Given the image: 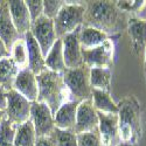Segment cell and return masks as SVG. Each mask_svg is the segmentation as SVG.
Masks as SVG:
<instances>
[{
    "instance_id": "44dd1931",
    "label": "cell",
    "mask_w": 146,
    "mask_h": 146,
    "mask_svg": "<svg viewBox=\"0 0 146 146\" xmlns=\"http://www.w3.org/2000/svg\"><path fill=\"white\" fill-rule=\"evenodd\" d=\"M106 39H109V36L96 28L82 26L80 29V43L82 50L92 49V48L102 44Z\"/></svg>"
},
{
    "instance_id": "5b68a950",
    "label": "cell",
    "mask_w": 146,
    "mask_h": 146,
    "mask_svg": "<svg viewBox=\"0 0 146 146\" xmlns=\"http://www.w3.org/2000/svg\"><path fill=\"white\" fill-rule=\"evenodd\" d=\"M62 76L70 92L71 101L81 103L91 100L92 89L90 86V68L82 66L75 69H66L62 72Z\"/></svg>"
},
{
    "instance_id": "9c48e42d",
    "label": "cell",
    "mask_w": 146,
    "mask_h": 146,
    "mask_svg": "<svg viewBox=\"0 0 146 146\" xmlns=\"http://www.w3.org/2000/svg\"><path fill=\"white\" fill-rule=\"evenodd\" d=\"M29 32L34 36L36 42L39 43L41 52H42L43 56L46 57L57 40L55 26H54V20L48 19L44 15H42L41 18H39L38 20H35L32 23Z\"/></svg>"
},
{
    "instance_id": "e575fe53",
    "label": "cell",
    "mask_w": 146,
    "mask_h": 146,
    "mask_svg": "<svg viewBox=\"0 0 146 146\" xmlns=\"http://www.w3.org/2000/svg\"><path fill=\"white\" fill-rule=\"evenodd\" d=\"M5 118H6V112L4 110H0V126H1V124H3V121L5 120Z\"/></svg>"
},
{
    "instance_id": "f546056e",
    "label": "cell",
    "mask_w": 146,
    "mask_h": 146,
    "mask_svg": "<svg viewBox=\"0 0 146 146\" xmlns=\"http://www.w3.org/2000/svg\"><path fill=\"white\" fill-rule=\"evenodd\" d=\"M63 5L64 1H61V0H57V1H55V0H46V1H43V15L48 19L54 20Z\"/></svg>"
},
{
    "instance_id": "e0dca14e",
    "label": "cell",
    "mask_w": 146,
    "mask_h": 146,
    "mask_svg": "<svg viewBox=\"0 0 146 146\" xmlns=\"http://www.w3.org/2000/svg\"><path fill=\"white\" fill-rule=\"evenodd\" d=\"M78 104L80 103L77 102L70 101L58 108V110L54 113L55 129L74 131V127L76 124V113H77Z\"/></svg>"
},
{
    "instance_id": "74e56055",
    "label": "cell",
    "mask_w": 146,
    "mask_h": 146,
    "mask_svg": "<svg viewBox=\"0 0 146 146\" xmlns=\"http://www.w3.org/2000/svg\"><path fill=\"white\" fill-rule=\"evenodd\" d=\"M145 82H146V74H145Z\"/></svg>"
},
{
    "instance_id": "484cf974",
    "label": "cell",
    "mask_w": 146,
    "mask_h": 146,
    "mask_svg": "<svg viewBox=\"0 0 146 146\" xmlns=\"http://www.w3.org/2000/svg\"><path fill=\"white\" fill-rule=\"evenodd\" d=\"M17 125L5 118L0 126V146H15L14 145V136H15Z\"/></svg>"
},
{
    "instance_id": "3957f363",
    "label": "cell",
    "mask_w": 146,
    "mask_h": 146,
    "mask_svg": "<svg viewBox=\"0 0 146 146\" xmlns=\"http://www.w3.org/2000/svg\"><path fill=\"white\" fill-rule=\"evenodd\" d=\"M118 131L120 143L138 144L141 135V111L135 97H127L118 104Z\"/></svg>"
},
{
    "instance_id": "5bb4252c",
    "label": "cell",
    "mask_w": 146,
    "mask_h": 146,
    "mask_svg": "<svg viewBox=\"0 0 146 146\" xmlns=\"http://www.w3.org/2000/svg\"><path fill=\"white\" fill-rule=\"evenodd\" d=\"M126 29L131 40L132 52L138 56L144 55L146 48V20L137 17H129Z\"/></svg>"
},
{
    "instance_id": "ac0fdd59",
    "label": "cell",
    "mask_w": 146,
    "mask_h": 146,
    "mask_svg": "<svg viewBox=\"0 0 146 146\" xmlns=\"http://www.w3.org/2000/svg\"><path fill=\"white\" fill-rule=\"evenodd\" d=\"M23 39L27 44V52H28V69L32 70L35 75H39L40 72L46 68L44 64V56L41 52V48L39 43L36 42L34 36L31 32L23 35Z\"/></svg>"
},
{
    "instance_id": "d6a6232c",
    "label": "cell",
    "mask_w": 146,
    "mask_h": 146,
    "mask_svg": "<svg viewBox=\"0 0 146 146\" xmlns=\"http://www.w3.org/2000/svg\"><path fill=\"white\" fill-rule=\"evenodd\" d=\"M7 105V98H6V91L3 87H0V110H6Z\"/></svg>"
},
{
    "instance_id": "f1b7e54d",
    "label": "cell",
    "mask_w": 146,
    "mask_h": 146,
    "mask_svg": "<svg viewBox=\"0 0 146 146\" xmlns=\"http://www.w3.org/2000/svg\"><path fill=\"white\" fill-rule=\"evenodd\" d=\"M146 1H116L117 7L123 12V13L127 14L129 17H135L139 13V11L145 6Z\"/></svg>"
},
{
    "instance_id": "d6986e66",
    "label": "cell",
    "mask_w": 146,
    "mask_h": 146,
    "mask_svg": "<svg viewBox=\"0 0 146 146\" xmlns=\"http://www.w3.org/2000/svg\"><path fill=\"white\" fill-rule=\"evenodd\" d=\"M91 102H92V105L96 109L97 112L106 113V115H117L118 113L119 106L112 100L110 92L92 89Z\"/></svg>"
},
{
    "instance_id": "4dcf8cb0",
    "label": "cell",
    "mask_w": 146,
    "mask_h": 146,
    "mask_svg": "<svg viewBox=\"0 0 146 146\" xmlns=\"http://www.w3.org/2000/svg\"><path fill=\"white\" fill-rule=\"evenodd\" d=\"M25 3L29 11L32 23L43 15V1L42 0H26Z\"/></svg>"
},
{
    "instance_id": "8992f818",
    "label": "cell",
    "mask_w": 146,
    "mask_h": 146,
    "mask_svg": "<svg viewBox=\"0 0 146 146\" xmlns=\"http://www.w3.org/2000/svg\"><path fill=\"white\" fill-rule=\"evenodd\" d=\"M115 57V42L106 39L102 44L92 49L82 50L83 64L88 68H111Z\"/></svg>"
},
{
    "instance_id": "7a4b0ae2",
    "label": "cell",
    "mask_w": 146,
    "mask_h": 146,
    "mask_svg": "<svg viewBox=\"0 0 146 146\" xmlns=\"http://www.w3.org/2000/svg\"><path fill=\"white\" fill-rule=\"evenodd\" d=\"M39 87L38 101L44 103L55 113L61 105L71 101L70 92L64 84L62 72H56L44 68L39 75H36Z\"/></svg>"
},
{
    "instance_id": "7402d4cb",
    "label": "cell",
    "mask_w": 146,
    "mask_h": 146,
    "mask_svg": "<svg viewBox=\"0 0 146 146\" xmlns=\"http://www.w3.org/2000/svg\"><path fill=\"white\" fill-rule=\"evenodd\" d=\"M111 78H112L111 68H91L90 69L91 89L110 92Z\"/></svg>"
},
{
    "instance_id": "4316f807",
    "label": "cell",
    "mask_w": 146,
    "mask_h": 146,
    "mask_svg": "<svg viewBox=\"0 0 146 146\" xmlns=\"http://www.w3.org/2000/svg\"><path fill=\"white\" fill-rule=\"evenodd\" d=\"M53 137L57 146H78L77 135L71 130H58L55 129Z\"/></svg>"
},
{
    "instance_id": "4fadbf2b",
    "label": "cell",
    "mask_w": 146,
    "mask_h": 146,
    "mask_svg": "<svg viewBox=\"0 0 146 146\" xmlns=\"http://www.w3.org/2000/svg\"><path fill=\"white\" fill-rule=\"evenodd\" d=\"M13 89L23 96L26 100L31 103L38 101L39 96V87L38 81H36V75L28 68L21 69L15 78Z\"/></svg>"
},
{
    "instance_id": "9a60e30c",
    "label": "cell",
    "mask_w": 146,
    "mask_h": 146,
    "mask_svg": "<svg viewBox=\"0 0 146 146\" xmlns=\"http://www.w3.org/2000/svg\"><path fill=\"white\" fill-rule=\"evenodd\" d=\"M22 36L14 27L7 1H0V40L5 43L7 49L11 50L12 46Z\"/></svg>"
},
{
    "instance_id": "1f68e13d",
    "label": "cell",
    "mask_w": 146,
    "mask_h": 146,
    "mask_svg": "<svg viewBox=\"0 0 146 146\" xmlns=\"http://www.w3.org/2000/svg\"><path fill=\"white\" fill-rule=\"evenodd\" d=\"M35 146H57L56 141L52 136H48V137H40L36 139V144Z\"/></svg>"
},
{
    "instance_id": "8d00e7d4",
    "label": "cell",
    "mask_w": 146,
    "mask_h": 146,
    "mask_svg": "<svg viewBox=\"0 0 146 146\" xmlns=\"http://www.w3.org/2000/svg\"><path fill=\"white\" fill-rule=\"evenodd\" d=\"M144 64H145V74H146V48L144 50Z\"/></svg>"
},
{
    "instance_id": "d4e9b609",
    "label": "cell",
    "mask_w": 146,
    "mask_h": 146,
    "mask_svg": "<svg viewBox=\"0 0 146 146\" xmlns=\"http://www.w3.org/2000/svg\"><path fill=\"white\" fill-rule=\"evenodd\" d=\"M9 53H11V58L13 60V62L17 64V67L20 70L28 68V52H27V44L23 36L14 42Z\"/></svg>"
},
{
    "instance_id": "603a6c76",
    "label": "cell",
    "mask_w": 146,
    "mask_h": 146,
    "mask_svg": "<svg viewBox=\"0 0 146 146\" xmlns=\"http://www.w3.org/2000/svg\"><path fill=\"white\" fill-rule=\"evenodd\" d=\"M44 64L46 68L56 71V72H63L67 68L64 64L63 58V48H62V40L57 39L49 53L44 57Z\"/></svg>"
},
{
    "instance_id": "d590c367",
    "label": "cell",
    "mask_w": 146,
    "mask_h": 146,
    "mask_svg": "<svg viewBox=\"0 0 146 146\" xmlns=\"http://www.w3.org/2000/svg\"><path fill=\"white\" fill-rule=\"evenodd\" d=\"M117 146H138V144H132V143H119Z\"/></svg>"
},
{
    "instance_id": "cb8c5ba5",
    "label": "cell",
    "mask_w": 146,
    "mask_h": 146,
    "mask_svg": "<svg viewBox=\"0 0 146 146\" xmlns=\"http://www.w3.org/2000/svg\"><path fill=\"white\" fill-rule=\"evenodd\" d=\"M36 139L38 137H36L35 129L31 119L17 126L14 136L15 146H35Z\"/></svg>"
},
{
    "instance_id": "30bf717a",
    "label": "cell",
    "mask_w": 146,
    "mask_h": 146,
    "mask_svg": "<svg viewBox=\"0 0 146 146\" xmlns=\"http://www.w3.org/2000/svg\"><path fill=\"white\" fill-rule=\"evenodd\" d=\"M82 27V26H81ZM80 28L72 32L62 39V48H63V58L67 69L80 68L83 64L82 58V48L80 43Z\"/></svg>"
},
{
    "instance_id": "ffe728a7",
    "label": "cell",
    "mask_w": 146,
    "mask_h": 146,
    "mask_svg": "<svg viewBox=\"0 0 146 146\" xmlns=\"http://www.w3.org/2000/svg\"><path fill=\"white\" fill-rule=\"evenodd\" d=\"M19 71L20 69L11 57L0 60V87H3L5 91L13 89Z\"/></svg>"
},
{
    "instance_id": "8fae6325",
    "label": "cell",
    "mask_w": 146,
    "mask_h": 146,
    "mask_svg": "<svg viewBox=\"0 0 146 146\" xmlns=\"http://www.w3.org/2000/svg\"><path fill=\"white\" fill-rule=\"evenodd\" d=\"M97 129H98V112L94 108L91 100L81 102L77 106L74 132L78 135V133L90 132Z\"/></svg>"
},
{
    "instance_id": "6da1fadb",
    "label": "cell",
    "mask_w": 146,
    "mask_h": 146,
    "mask_svg": "<svg viewBox=\"0 0 146 146\" xmlns=\"http://www.w3.org/2000/svg\"><path fill=\"white\" fill-rule=\"evenodd\" d=\"M129 15L123 13L116 1H86V13L82 26L92 27L109 38L126 27Z\"/></svg>"
},
{
    "instance_id": "ba28073f",
    "label": "cell",
    "mask_w": 146,
    "mask_h": 146,
    "mask_svg": "<svg viewBox=\"0 0 146 146\" xmlns=\"http://www.w3.org/2000/svg\"><path fill=\"white\" fill-rule=\"evenodd\" d=\"M33 126L35 129L36 137L52 136L55 131L54 113L44 103L33 102L31 108V118Z\"/></svg>"
},
{
    "instance_id": "836d02e7",
    "label": "cell",
    "mask_w": 146,
    "mask_h": 146,
    "mask_svg": "<svg viewBox=\"0 0 146 146\" xmlns=\"http://www.w3.org/2000/svg\"><path fill=\"white\" fill-rule=\"evenodd\" d=\"M6 57H11V53H9V50L6 48L5 43L1 40H0V60L6 58Z\"/></svg>"
},
{
    "instance_id": "2e32d148",
    "label": "cell",
    "mask_w": 146,
    "mask_h": 146,
    "mask_svg": "<svg viewBox=\"0 0 146 146\" xmlns=\"http://www.w3.org/2000/svg\"><path fill=\"white\" fill-rule=\"evenodd\" d=\"M7 4L14 27L17 28L18 33L23 36L31 31L32 27V19L26 3L23 0H12V1H7Z\"/></svg>"
},
{
    "instance_id": "52a82bcc",
    "label": "cell",
    "mask_w": 146,
    "mask_h": 146,
    "mask_svg": "<svg viewBox=\"0 0 146 146\" xmlns=\"http://www.w3.org/2000/svg\"><path fill=\"white\" fill-rule=\"evenodd\" d=\"M6 118L14 125H20L31 118V108L32 103L26 100L23 96L17 92L14 89L6 91Z\"/></svg>"
},
{
    "instance_id": "83f0119b",
    "label": "cell",
    "mask_w": 146,
    "mask_h": 146,
    "mask_svg": "<svg viewBox=\"0 0 146 146\" xmlns=\"http://www.w3.org/2000/svg\"><path fill=\"white\" fill-rule=\"evenodd\" d=\"M77 143H78V146H103L98 135V130L78 133Z\"/></svg>"
},
{
    "instance_id": "7c38bea8",
    "label": "cell",
    "mask_w": 146,
    "mask_h": 146,
    "mask_svg": "<svg viewBox=\"0 0 146 146\" xmlns=\"http://www.w3.org/2000/svg\"><path fill=\"white\" fill-rule=\"evenodd\" d=\"M98 135L103 146H117L120 143L118 116L98 112Z\"/></svg>"
},
{
    "instance_id": "277c9868",
    "label": "cell",
    "mask_w": 146,
    "mask_h": 146,
    "mask_svg": "<svg viewBox=\"0 0 146 146\" xmlns=\"http://www.w3.org/2000/svg\"><path fill=\"white\" fill-rule=\"evenodd\" d=\"M86 3L82 1H64L58 14L54 19V26L57 39L75 32L83 25Z\"/></svg>"
}]
</instances>
